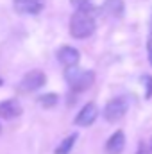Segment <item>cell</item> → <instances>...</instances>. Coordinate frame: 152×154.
I'll return each instance as SVG.
<instances>
[{
  "label": "cell",
  "instance_id": "cell-1",
  "mask_svg": "<svg viewBox=\"0 0 152 154\" xmlns=\"http://www.w3.org/2000/svg\"><path fill=\"white\" fill-rule=\"evenodd\" d=\"M95 32V20L90 13L77 11L70 18V34L75 39H84Z\"/></svg>",
  "mask_w": 152,
  "mask_h": 154
},
{
  "label": "cell",
  "instance_id": "cell-2",
  "mask_svg": "<svg viewBox=\"0 0 152 154\" xmlns=\"http://www.w3.org/2000/svg\"><path fill=\"white\" fill-rule=\"evenodd\" d=\"M65 79L66 82L70 84V88L74 91H84L88 90L93 81H95V74L91 70H84V68H79V66H68L66 72H65Z\"/></svg>",
  "mask_w": 152,
  "mask_h": 154
},
{
  "label": "cell",
  "instance_id": "cell-3",
  "mask_svg": "<svg viewBox=\"0 0 152 154\" xmlns=\"http://www.w3.org/2000/svg\"><path fill=\"white\" fill-rule=\"evenodd\" d=\"M127 108H129V104H127V100L125 99H113V100H109L108 104H106V108H104V118L108 120V122H118V120H122L125 113H127Z\"/></svg>",
  "mask_w": 152,
  "mask_h": 154
},
{
  "label": "cell",
  "instance_id": "cell-4",
  "mask_svg": "<svg viewBox=\"0 0 152 154\" xmlns=\"http://www.w3.org/2000/svg\"><path fill=\"white\" fill-rule=\"evenodd\" d=\"M47 82V75L41 70H31L22 79V90L23 91H36Z\"/></svg>",
  "mask_w": 152,
  "mask_h": 154
},
{
  "label": "cell",
  "instance_id": "cell-5",
  "mask_svg": "<svg viewBox=\"0 0 152 154\" xmlns=\"http://www.w3.org/2000/svg\"><path fill=\"white\" fill-rule=\"evenodd\" d=\"M13 5L20 14H38L45 7V0H13Z\"/></svg>",
  "mask_w": 152,
  "mask_h": 154
},
{
  "label": "cell",
  "instance_id": "cell-6",
  "mask_svg": "<svg viewBox=\"0 0 152 154\" xmlns=\"http://www.w3.org/2000/svg\"><path fill=\"white\" fill-rule=\"evenodd\" d=\"M97 116H99L97 106H95L93 102H88V104L79 111V115H77V118H75V124L77 125H82V127H88V125H91V124L97 120Z\"/></svg>",
  "mask_w": 152,
  "mask_h": 154
},
{
  "label": "cell",
  "instance_id": "cell-7",
  "mask_svg": "<svg viewBox=\"0 0 152 154\" xmlns=\"http://www.w3.org/2000/svg\"><path fill=\"white\" fill-rule=\"evenodd\" d=\"M22 115V106L16 99H7L4 102H0V116L5 120H13L16 116Z\"/></svg>",
  "mask_w": 152,
  "mask_h": 154
},
{
  "label": "cell",
  "instance_id": "cell-8",
  "mask_svg": "<svg viewBox=\"0 0 152 154\" xmlns=\"http://www.w3.org/2000/svg\"><path fill=\"white\" fill-rule=\"evenodd\" d=\"M57 59H59V63H63L68 68V66H75L77 63H79V59H81V56H79L77 48L66 45V47H61L57 50Z\"/></svg>",
  "mask_w": 152,
  "mask_h": 154
},
{
  "label": "cell",
  "instance_id": "cell-9",
  "mask_svg": "<svg viewBox=\"0 0 152 154\" xmlns=\"http://www.w3.org/2000/svg\"><path fill=\"white\" fill-rule=\"evenodd\" d=\"M123 147H125V134L122 131H116L106 142V152L108 154H122Z\"/></svg>",
  "mask_w": 152,
  "mask_h": 154
},
{
  "label": "cell",
  "instance_id": "cell-10",
  "mask_svg": "<svg viewBox=\"0 0 152 154\" xmlns=\"http://www.w3.org/2000/svg\"><path fill=\"white\" fill-rule=\"evenodd\" d=\"M102 11H104V14H108V16L118 18V16H122V13H123V2H122V0H106L104 5H102Z\"/></svg>",
  "mask_w": 152,
  "mask_h": 154
},
{
  "label": "cell",
  "instance_id": "cell-11",
  "mask_svg": "<svg viewBox=\"0 0 152 154\" xmlns=\"http://www.w3.org/2000/svg\"><path fill=\"white\" fill-rule=\"evenodd\" d=\"M75 140H77V134H70L68 138H65L61 143H59V147L56 149V154H70V151L74 149V145H75Z\"/></svg>",
  "mask_w": 152,
  "mask_h": 154
},
{
  "label": "cell",
  "instance_id": "cell-12",
  "mask_svg": "<svg viewBox=\"0 0 152 154\" xmlns=\"http://www.w3.org/2000/svg\"><path fill=\"white\" fill-rule=\"evenodd\" d=\"M56 102H57V95L56 93H47V95L39 97V104L43 108H52V106H56Z\"/></svg>",
  "mask_w": 152,
  "mask_h": 154
},
{
  "label": "cell",
  "instance_id": "cell-13",
  "mask_svg": "<svg viewBox=\"0 0 152 154\" xmlns=\"http://www.w3.org/2000/svg\"><path fill=\"white\" fill-rule=\"evenodd\" d=\"M72 4L77 7V11H84V13H90L93 11V4L90 0H72Z\"/></svg>",
  "mask_w": 152,
  "mask_h": 154
},
{
  "label": "cell",
  "instance_id": "cell-14",
  "mask_svg": "<svg viewBox=\"0 0 152 154\" xmlns=\"http://www.w3.org/2000/svg\"><path fill=\"white\" fill-rule=\"evenodd\" d=\"M143 82H147V93H145V97H150L152 95V77L147 75L143 79Z\"/></svg>",
  "mask_w": 152,
  "mask_h": 154
},
{
  "label": "cell",
  "instance_id": "cell-15",
  "mask_svg": "<svg viewBox=\"0 0 152 154\" xmlns=\"http://www.w3.org/2000/svg\"><path fill=\"white\" fill-rule=\"evenodd\" d=\"M0 86H2V79H0Z\"/></svg>",
  "mask_w": 152,
  "mask_h": 154
}]
</instances>
